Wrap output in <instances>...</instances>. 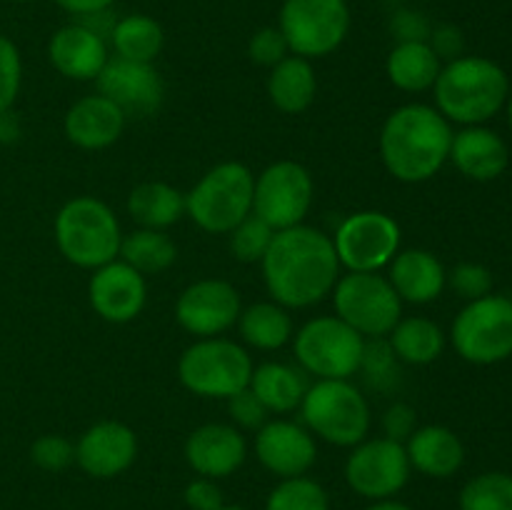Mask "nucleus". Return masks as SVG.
Here are the masks:
<instances>
[{
	"label": "nucleus",
	"mask_w": 512,
	"mask_h": 510,
	"mask_svg": "<svg viewBox=\"0 0 512 510\" xmlns=\"http://www.w3.org/2000/svg\"><path fill=\"white\" fill-rule=\"evenodd\" d=\"M260 268L268 295L288 310L323 303L340 278L333 238L305 223L278 230Z\"/></svg>",
	"instance_id": "nucleus-1"
},
{
	"label": "nucleus",
	"mask_w": 512,
	"mask_h": 510,
	"mask_svg": "<svg viewBox=\"0 0 512 510\" xmlns=\"http://www.w3.org/2000/svg\"><path fill=\"white\" fill-rule=\"evenodd\" d=\"M303 425L338 448H353L370 433L368 398L350 380H315L300 403Z\"/></svg>",
	"instance_id": "nucleus-6"
},
{
	"label": "nucleus",
	"mask_w": 512,
	"mask_h": 510,
	"mask_svg": "<svg viewBox=\"0 0 512 510\" xmlns=\"http://www.w3.org/2000/svg\"><path fill=\"white\" fill-rule=\"evenodd\" d=\"M388 343L400 363L430 365L443 355L445 333L435 320L410 315V318H400L398 325L390 330Z\"/></svg>",
	"instance_id": "nucleus-31"
},
{
	"label": "nucleus",
	"mask_w": 512,
	"mask_h": 510,
	"mask_svg": "<svg viewBox=\"0 0 512 510\" xmlns=\"http://www.w3.org/2000/svg\"><path fill=\"white\" fill-rule=\"evenodd\" d=\"M340 268L348 273H380L400 250V225L383 210H358L340 220L330 235Z\"/></svg>",
	"instance_id": "nucleus-12"
},
{
	"label": "nucleus",
	"mask_w": 512,
	"mask_h": 510,
	"mask_svg": "<svg viewBox=\"0 0 512 510\" xmlns=\"http://www.w3.org/2000/svg\"><path fill=\"white\" fill-rule=\"evenodd\" d=\"M440 70H443V60L435 55L428 40L398 43L388 53V60H385V75L403 93L433 90Z\"/></svg>",
	"instance_id": "nucleus-27"
},
{
	"label": "nucleus",
	"mask_w": 512,
	"mask_h": 510,
	"mask_svg": "<svg viewBox=\"0 0 512 510\" xmlns=\"http://www.w3.org/2000/svg\"><path fill=\"white\" fill-rule=\"evenodd\" d=\"M385 278L390 280L403 303L413 305L433 303L448 285V273H445L443 263L423 248L398 250V255L390 260Z\"/></svg>",
	"instance_id": "nucleus-24"
},
{
	"label": "nucleus",
	"mask_w": 512,
	"mask_h": 510,
	"mask_svg": "<svg viewBox=\"0 0 512 510\" xmlns=\"http://www.w3.org/2000/svg\"><path fill=\"white\" fill-rule=\"evenodd\" d=\"M220 510H245V508H243V505H228V503H225Z\"/></svg>",
	"instance_id": "nucleus-50"
},
{
	"label": "nucleus",
	"mask_w": 512,
	"mask_h": 510,
	"mask_svg": "<svg viewBox=\"0 0 512 510\" xmlns=\"http://www.w3.org/2000/svg\"><path fill=\"white\" fill-rule=\"evenodd\" d=\"M358 373L365 375V383L380 393H390L400 380V360L395 358L388 338H368L363 348Z\"/></svg>",
	"instance_id": "nucleus-36"
},
{
	"label": "nucleus",
	"mask_w": 512,
	"mask_h": 510,
	"mask_svg": "<svg viewBox=\"0 0 512 510\" xmlns=\"http://www.w3.org/2000/svg\"><path fill=\"white\" fill-rule=\"evenodd\" d=\"M98 93L113 100L125 118H150L165 100L163 75L153 63H135L125 58H110L103 73L95 78Z\"/></svg>",
	"instance_id": "nucleus-16"
},
{
	"label": "nucleus",
	"mask_w": 512,
	"mask_h": 510,
	"mask_svg": "<svg viewBox=\"0 0 512 510\" xmlns=\"http://www.w3.org/2000/svg\"><path fill=\"white\" fill-rule=\"evenodd\" d=\"M55 245L70 265L95 270L120 255V223L108 203L93 195L65 200L53 223Z\"/></svg>",
	"instance_id": "nucleus-4"
},
{
	"label": "nucleus",
	"mask_w": 512,
	"mask_h": 510,
	"mask_svg": "<svg viewBox=\"0 0 512 510\" xmlns=\"http://www.w3.org/2000/svg\"><path fill=\"white\" fill-rule=\"evenodd\" d=\"M418 428V415L408 403H393L383 413V435L390 440L405 443Z\"/></svg>",
	"instance_id": "nucleus-44"
},
{
	"label": "nucleus",
	"mask_w": 512,
	"mask_h": 510,
	"mask_svg": "<svg viewBox=\"0 0 512 510\" xmlns=\"http://www.w3.org/2000/svg\"><path fill=\"white\" fill-rule=\"evenodd\" d=\"M238 330L240 338L255 350H280L295 335L293 315L275 300H263L240 310Z\"/></svg>",
	"instance_id": "nucleus-30"
},
{
	"label": "nucleus",
	"mask_w": 512,
	"mask_h": 510,
	"mask_svg": "<svg viewBox=\"0 0 512 510\" xmlns=\"http://www.w3.org/2000/svg\"><path fill=\"white\" fill-rule=\"evenodd\" d=\"M365 338L338 315H318L293 335L300 370L315 380H350L360 370Z\"/></svg>",
	"instance_id": "nucleus-8"
},
{
	"label": "nucleus",
	"mask_w": 512,
	"mask_h": 510,
	"mask_svg": "<svg viewBox=\"0 0 512 510\" xmlns=\"http://www.w3.org/2000/svg\"><path fill=\"white\" fill-rule=\"evenodd\" d=\"M455 353L473 365L503 363L512 355V300L485 295L470 300L450 328Z\"/></svg>",
	"instance_id": "nucleus-9"
},
{
	"label": "nucleus",
	"mask_w": 512,
	"mask_h": 510,
	"mask_svg": "<svg viewBox=\"0 0 512 510\" xmlns=\"http://www.w3.org/2000/svg\"><path fill=\"white\" fill-rule=\"evenodd\" d=\"M125 208L138 228L168 230L185 215V193L163 180H148L130 190Z\"/></svg>",
	"instance_id": "nucleus-29"
},
{
	"label": "nucleus",
	"mask_w": 512,
	"mask_h": 510,
	"mask_svg": "<svg viewBox=\"0 0 512 510\" xmlns=\"http://www.w3.org/2000/svg\"><path fill=\"white\" fill-rule=\"evenodd\" d=\"M450 160L465 178L488 183L505 173L510 163V150L495 130L485 125H465L463 130L453 133Z\"/></svg>",
	"instance_id": "nucleus-23"
},
{
	"label": "nucleus",
	"mask_w": 512,
	"mask_h": 510,
	"mask_svg": "<svg viewBox=\"0 0 512 510\" xmlns=\"http://www.w3.org/2000/svg\"><path fill=\"white\" fill-rule=\"evenodd\" d=\"M118 258L138 270L140 275H155L168 270L178 260V245L165 230L138 228L123 235Z\"/></svg>",
	"instance_id": "nucleus-33"
},
{
	"label": "nucleus",
	"mask_w": 512,
	"mask_h": 510,
	"mask_svg": "<svg viewBox=\"0 0 512 510\" xmlns=\"http://www.w3.org/2000/svg\"><path fill=\"white\" fill-rule=\"evenodd\" d=\"M183 455L195 475L223 480L243 468L248 458V440L235 425L205 423L185 438Z\"/></svg>",
	"instance_id": "nucleus-20"
},
{
	"label": "nucleus",
	"mask_w": 512,
	"mask_h": 510,
	"mask_svg": "<svg viewBox=\"0 0 512 510\" xmlns=\"http://www.w3.org/2000/svg\"><path fill=\"white\" fill-rule=\"evenodd\" d=\"M318 93V78L310 60L300 55H288L278 65L270 68L268 98L280 113L298 115L313 105Z\"/></svg>",
	"instance_id": "nucleus-26"
},
{
	"label": "nucleus",
	"mask_w": 512,
	"mask_h": 510,
	"mask_svg": "<svg viewBox=\"0 0 512 510\" xmlns=\"http://www.w3.org/2000/svg\"><path fill=\"white\" fill-rule=\"evenodd\" d=\"M435 108L458 125H483L505 108L510 80L495 60L460 55L443 65L433 85Z\"/></svg>",
	"instance_id": "nucleus-3"
},
{
	"label": "nucleus",
	"mask_w": 512,
	"mask_h": 510,
	"mask_svg": "<svg viewBox=\"0 0 512 510\" xmlns=\"http://www.w3.org/2000/svg\"><path fill=\"white\" fill-rule=\"evenodd\" d=\"M365 510H415V508H410L408 503H400V500L395 498H388V500H373Z\"/></svg>",
	"instance_id": "nucleus-49"
},
{
	"label": "nucleus",
	"mask_w": 512,
	"mask_h": 510,
	"mask_svg": "<svg viewBox=\"0 0 512 510\" xmlns=\"http://www.w3.org/2000/svg\"><path fill=\"white\" fill-rule=\"evenodd\" d=\"M183 500L190 510H220L225 505L218 480L200 478V475L185 485Z\"/></svg>",
	"instance_id": "nucleus-43"
},
{
	"label": "nucleus",
	"mask_w": 512,
	"mask_h": 510,
	"mask_svg": "<svg viewBox=\"0 0 512 510\" xmlns=\"http://www.w3.org/2000/svg\"><path fill=\"white\" fill-rule=\"evenodd\" d=\"M23 83V60L18 45L0 35V113L13 108Z\"/></svg>",
	"instance_id": "nucleus-39"
},
{
	"label": "nucleus",
	"mask_w": 512,
	"mask_h": 510,
	"mask_svg": "<svg viewBox=\"0 0 512 510\" xmlns=\"http://www.w3.org/2000/svg\"><path fill=\"white\" fill-rule=\"evenodd\" d=\"M240 293L233 283L220 278H203L190 283L175 300V320L185 333L198 338H215L238 325Z\"/></svg>",
	"instance_id": "nucleus-15"
},
{
	"label": "nucleus",
	"mask_w": 512,
	"mask_h": 510,
	"mask_svg": "<svg viewBox=\"0 0 512 510\" xmlns=\"http://www.w3.org/2000/svg\"><path fill=\"white\" fill-rule=\"evenodd\" d=\"M230 420L238 430H260L268 423V408L258 400V395L250 388L240 390L233 398H228Z\"/></svg>",
	"instance_id": "nucleus-42"
},
{
	"label": "nucleus",
	"mask_w": 512,
	"mask_h": 510,
	"mask_svg": "<svg viewBox=\"0 0 512 510\" xmlns=\"http://www.w3.org/2000/svg\"><path fill=\"white\" fill-rule=\"evenodd\" d=\"M448 283L460 298L478 300L493 293V273L480 263H460L448 273Z\"/></svg>",
	"instance_id": "nucleus-40"
},
{
	"label": "nucleus",
	"mask_w": 512,
	"mask_h": 510,
	"mask_svg": "<svg viewBox=\"0 0 512 510\" xmlns=\"http://www.w3.org/2000/svg\"><path fill=\"white\" fill-rule=\"evenodd\" d=\"M428 43L430 48L435 50V55H438L440 60H445V63L460 58L465 48L463 33H460V28H455V25H438L435 30H430Z\"/></svg>",
	"instance_id": "nucleus-45"
},
{
	"label": "nucleus",
	"mask_w": 512,
	"mask_h": 510,
	"mask_svg": "<svg viewBox=\"0 0 512 510\" xmlns=\"http://www.w3.org/2000/svg\"><path fill=\"white\" fill-rule=\"evenodd\" d=\"M15 3H33V0H15Z\"/></svg>",
	"instance_id": "nucleus-52"
},
{
	"label": "nucleus",
	"mask_w": 512,
	"mask_h": 510,
	"mask_svg": "<svg viewBox=\"0 0 512 510\" xmlns=\"http://www.w3.org/2000/svg\"><path fill=\"white\" fill-rule=\"evenodd\" d=\"M248 55L253 63L263 65V68H273L280 60H285L290 53L288 43H285V35L280 33L278 25H270V28H260L253 38L248 40Z\"/></svg>",
	"instance_id": "nucleus-41"
},
{
	"label": "nucleus",
	"mask_w": 512,
	"mask_h": 510,
	"mask_svg": "<svg viewBox=\"0 0 512 510\" xmlns=\"http://www.w3.org/2000/svg\"><path fill=\"white\" fill-rule=\"evenodd\" d=\"M315 200L310 170L298 160H275L255 178L253 213L278 230L303 225Z\"/></svg>",
	"instance_id": "nucleus-13"
},
{
	"label": "nucleus",
	"mask_w": 512,
	"mask_h": 510,
	"mask_svg": "<svg viewBox=\"0 0 512 510\" xmlns=\"http://www.w3.org/2000/svg\"><path fill=\"white\" fill-rule=\"evenodd\" d=\"M248 388L258 395V400L268 408V413L285 415L300 408L305 390H308V380H305L300 368L278 363V360H268V363L255 365Z\"/></svg>",
	"instance_id": "nucleus-28"
},
{
	"label": "nucleus",
	"mask_w": 512,
	"mask_h": 510,
	"mask_svg": "<svg viewBox=\"0 0 512 510\" xmlns=\"http://www.w3.org/2000/svg\"><path fill=\"white\" fill-rule=\"evenodd\" d=\"M88 300L95 315L113 325H125L138 318L148 300L145 275L115 258L93 270L88 280Z\"/></svg>",
	"instance_id": "nucleus-17"
},
{
	"label": "nucleus",
	"mask_w": 512,
	"mask_h": 510,
	"mask_svg": "<svg viewBox=\"0 0 512 510\" xmlns=\"http://www.w3.org/2000/svg\"><path fill=\"white\" fill-rule=\"evenodd\" d=\"M253 193V170L238 160H225L185 193V215L205 233L228 235L253 213Z\"/></svg>",
	"instance_id": "nucleus-5"
},
{
	"label": "nucleus",
	"mask_w": 512,
	"mask_h": 510,
	"mask_svg": "<svg viewBox=\"0 0 512 510\" xmlns=\"http://www.w3.org/2000/svg\"><path fill=\"white\" fill-rule=\"evenodd\" d=\"M330 295L335 315L358 330L365 340L388 338L390 330L403 318V300L380 273L340 275Z\"/></svg>",
	"instance_id": "nucleus-11"
},
{
	"label": "nucleus",
	"mask_w": 512,
	"mask_h": 510,
	"mask_svg": "<svg viewBox=\"0 0 512 510\" xmlns=\"http://www.w3.org/2000/svg\"><path fill=\"white\" fill-rule=\"evenodd\" d=\"M30 460L45 473H63L75 463V443L65 435H40L30 445Z\"/></svg>",
	"instance_id": "nucleus-38"
},
{
	"label": "nucleus",
	"mask_w": 512,
	"mask_h": 510,
	"mask_svg": "<svg viewBox=\"0 0 512 510\" xmlns=\"http://www.w3.org/2000/svg\"><path fill=\"white\" fill-rule=\"evenodd\" d=\"M350 20L348 0H283L278 28L290 53L318 60L345 43Z\"/></svg>",
	"instance_id": "nucleus-10"
},
{
	"label": "nucleus",
	"mask_w": 512,
	"mask_h": 510,
	"mask_svg": "<svg viewBox=\"0 0 512 510\" xmlns=\"http://www.w3.org/2000/svg\"><path fill=\"white\" fill-rule=\"evenodd\" d=\"M410 473L413 468H410L405 445L385 435L365 438L353 445L343 470L350 490L370 503L395 498L408 485Z\"/></svg>",
	"instance_id": "nucleus-14"
},
{
	"label": "nucleus",
	"mask_w": 512,
	"mask_h": 510,
	"mask_svg": "<svg viewBox=\"0 0 512 510\" xmlns=\"http://www.w3.org/2000/svg\"><path fill=\"white\" fill-rule=\"evenodd\" d=\"M255 458L275 478L308 475L318 460V443L305 425L275 418L255 430Z\"/></svg>",
	"instance_id": "nucleus-18"
},
{
	"label": "nucleus",
	"mask_w": 512,
	"mask_h": 510,
	"mask_svg": "<svg viewBox=\"0 0 512 510\" xmlns=\"http://www.w3.org/2000/svg\"><path fill=\"white\" fill-rule=\"evenodd\" d=\"M108 40L118 58L135 60V63H155L165 45V33L163 25L155 18L133 13L115 20Z\"/></svg>",
	"instance_id": "nucleus-32"
},
{
	"label": "nucleus",
	"mask_w": 512,
	"mask_h": 510,
	"mask_svg": "<svg viewBox=\"0 0 512 510\" xmlns=\"http://www.w3.org/2000/svg\"><path fill=\"white\" fill-rule=\"evenodd\" d=\"M460 510H512V475L490 470L470 478L458 495Z\"/></svg>",
	"instance_id": "nucleus-34"
},
{
	"label": "nucleus",
	"mask_w": 512,
	"mask_h": 510,
	"mask_svg": "<svg viewBox=\"0 0 512 510\" xmlns=\"http://www.w3.org/2000/svg\"><path fill=\"white\" fill-rule=\"evenodd\" d=\"M48 60L63 78L80 83L95 80L110 60L108 40L75 20L55 30L48 43Z\"/></svg>",
	"instance_id": "nucleus-21"
},
{
	"label": "nucleus",
	"mask_w": 512,
	"mask_h": 510,
	"mask_svg": "<svg viewBox=\"0 0 512 510\" xmlns=\"http://www.w3.org/2000/svg\"><path fill=\"white\" fill-rule=\"evenodd\" d=\"M228 235L230 253L235 255V260H240V263H260L265 258V253H268L270 243H273L275 230L265 220H260L258 215L250 213Z\"/></svg>",
	"instance_id": "nucleus-37"
},
{
	"label": "nucleus",
	"mask_w": 512,
	"mask_h": 510,
	"mask_svg": "<svg viewBox=\"0 0 512 510\" xmlns=\"http://www.w3.org/2000/svg\"><path fill=\"white\" fill-rule=\"evenodd\" d=\"M265 510H330L328 490L308 475L285 478L265 500Z\"/></svg>",
	"instance_id": "nucleus-35"
},
{
	"label": "nucleus",
	"mask_w": 512,
	"mask_h": 510,
	"mask_svg": "<svg viewBox=\"0 0 512 510\" xmlns=\"http://www.w3.org/2000/svg\"><path fill=\"white\" fill-rule=\"evenodd\" d=\"M253 358L235 340L215 335L198 338L183 350L178 360V380L198 398L228 400L250 385Z\"/></svg>",
	"instance_id": "nucleus-7"
},
{
	"label": "nucleus",
	"mask_w": 512,
	"mask_h": 510,
	"mask_svg": "<svg viewBox=\"0 0 512 510\" xmlns=\"http://www.w3.org/2000/svg\"><path fill=\"white\" fill-rule=\"evenodd\" d=\"M20 138V120L15 118L13 110L0 113V143H15Z\"/></svg>",
	"instance_id": "nucleus-48"
},
{
	"label": "nucleus",
	"mask_w": 512,
	"mask_h": 510,
	"mask_svg": "<svg viewBox=\"0 0 512 510\" xmlns=\"http://www.w3.org/2000/svg\"><path fill=\"white\" fill-rule=\"evenodd\" d=\"M135 458H138V435L120 420H98L75 443V463L90 478H118L130 470Z\"/></svg>",
	"instance_id": "nucleus-19"
},
{
	"label": "nucleus",
	"mask_w": 512,
	"mask_h": 510,
	"mask_svg": "<svg viewBox=\"0 0 512 510\" xmlns=\"http://www.w3.org/2000/svg\"><path fill=\"white\" fill-rule=\"evenodd\" d=\"M505 105H508V120H510V125H512V95H510L508 103H505Z\"/></svg>",
	"instance_id": "nucleus-51"
},
{
	"label": "nucleus",
	"mask_w": 512,
	"mask_h": 510,
	"mask_svg": "<svg viewBox=\"0 0 512 510\" xmlns=\"http://www.w3.org/2000/svg\"><path fill=\"white\" fill-rule=\"evenodd\" d=\"M453 123L435 105L395 108L380 128L378 150L385 170L400 183H425L450 160Z\"/></svg>",
	"instance_id": "nucleus-2"
},
{
	"label": "nucleus",
	"mask_w": 512,
	"mask_h": 510,
	"mask_svg": "<svg viewBox=\"0 0 512 510\" xmlns=\"http://www.w3.org/2000/svg\"><path fill=\"white\" fill-rule=\"evenodd\" d=\"M430 23L425 20L423 13H413V10H400L393 18V33L398 35V43H410V40H428L430 38Z\"/></svg>",
	"instance_id": "nucleus-46"
},
{
	"label": "nucleus",
	"mask_w": 512,
	"mask_h": 510,
	"mask_svg": "<svg viewBox=\"0 0 512 510\" xmlns=\"http://www.w3.org/2000/svg\"><path fill=\"white\" fill-rule=\"evenodd\" d=\"M125 118L123 110L105 95L93 93L75 100L65 113V138L80 150H105L115 145L123 135Z\"/></svg>",
	"instance_id": "nucleus-22"
},
{
	"label": "nucleus",
	"mask_w": 512,
	"mask_h": 510,
	"mask_svg": "<svg viewBox=\"0 0 512 510\" xmlns=\"http://www.w3.org/2000/svg\"><path fill=\"white\" fill-rule=\"evenodd\" d=\"M115 0H55V5L65 10V13L75 15V18H83V15L100 13V10H110Z\"/></svg>",
	"instance_id": "nucleus-47"
},
{
	"label": "nucleus",
	"mask_w": 512,
	"mask_h": 510,
	"mask_svg": "<svg viewBox=\"0 0 512 510\" xmlns=\"http://www.w3.org/2000/svg\"><path fill=\"white\" fill-rule=\"evenodd\" d=\"M410 468L428 478L445 480L458 473L465 463V445L445 425H423L405 440Z\"/></svg>",
	"instance_id": "nucleus-25"
}]
</instances>
